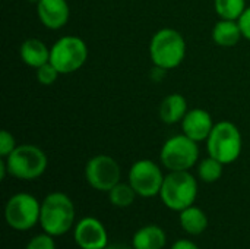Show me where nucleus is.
<instances>
[{
  "label": "nucleus",
  "mask_w": 250,
  "mask_h": 249,
  "mask_svg": "<svg viewBox=\"0 0 250 249\" xmlns=\"http://www.w3.org/2000/svg\"><path fill=\"white\" fill-rule=\"evenodd\" d=\"M26 249H56L53 236L48 233L44 235H37L35 238H32L29 241V244L26 245Z\"/></svg>",
  "instance_id": "nucleus-24"
},
{
  "label": "nucleus",
  "mask_w": 250,
  "mask_h": 249,
  "mask_svg": "<svg viewBox=\"0 0 250 249\" xmlns=\"http://www.w3.org/2000/svg\"><path fill=\"white\" fill-rule=\"evenodd\" d=\"M59 75H60V72L56 69V66L53 65V63H45V65H42V66H40L38 69H37V79H38V82L41 84V85H44V87H50V85H53L56 81H57V78H59Z\"/></svg>",
  "instance_id": "nucleus-22"
},
{
  "label": "nucleus",
  "mask_w": 250,
  "mask_h": 249,
  "mask_svg": "<svg viewBox=\"0 0 250 249\" xmlns=\"http://www.w3.org/2000/svg\"><path fill=\"white\" fill-rule=\"evenodd\" d=\"M171 249H199V247L196 244L188 241V239H180V241L173 244Z\"/></svg>",
  "instance_id": "nucleus-26"
},
{
  "label": "nucleus",
  "mask_w": 250,
  "mask_h": 249,
  "mask_svg": "<svg viewBox=\"0 0 250 249\" xmlns=\"http://www.w3.org/2000/svg\"><path fill=\"white\" fill-rule=\"evenodd\" d=\"M242 147V134L239 128L229 120L215 123L207 139L208 156L217 158L224 166L234 163L240 157Z\"/></svg>",
  "instance_id": "nucleus-3"
},
{
  "label": "nucleus",
  "mask_w": 250,
  "mask_h": 249,
  "mask_svg": "<svg viewBox=\"0 0 250 249\" xmlns=\"http://www.w3.org/2000/svg\"><path fill=\"white\" fill-rule=\"evenodd\" d=\"M223 170H224V164L221 161H218L217 158L211 157V156L204 158L198 166L199 179L202 182H207V183L217 182L223 176Z\"/></svg>",
  "instance_id": "nucleus-21"
},
{
  "label": "nucleus",
  "mask_w": 250,
  "mask_h": 249,
  "mask_svg": "<svg viewBox=\"0 0 250 249\" xmlns=\"http://www.w3.org/2000/svg\"><path fill=\"white\" fill-rule=\"evenodd\" d=\"M186 51L188 45L185 37L173 28L157 31L149 43V57L154 66L164 70L180 66L186 57Z\"/></svg>",
  "instance_id": "nucleus-1"
},
{
  "label": "nucleus",
  "mask_w": 250,
  "mask_h": 249,
  "mask_svg": "<svg viewBox=\"0 0 250 249\" xmlns=\"http://www.w3.org/2000/svg\"><path fill=\"white\" fill-rule=\"evenodd\" d=\"M28 1H29V3H34V4H37V3H38L40 0H28Z\"/></svg>",
  "instance_id": "nucleus-28"
},
{
  "label": "nucleus",
  "mask_w": 250,
  "mask_h": 249,
  "mask_svg": "<svg viewBox=\"0 0 250 249\" xmlns=\"http://www.w3.org/2000/svg\"><path fill=\"white\" fill-rule=\"evenodd\" d=\"M166 233L160 226L149 225L141 227L132 239L133 249H163L166 245Z\"/></svg>",
  "instance_id": "nucleus-17"
},
{
  "label": "nucleus",
  "mask_w": 250,
  "mask_h": 249,
  "mask_svg": "<svg viewBox=\"0 0 250 249\" xmlns=\"http://www.w3.org/2000/svg\"><path fill=\"white\" fill-rule=\"evenodd\" d=\"M214 7L220 19L239 21L246 10V0H214Z\"/></svg>",
  "instance_id": "nucleus-19"
},
{
  "label": "nucleus",
  "mask_w": 250,
  "mask_h": 249,
  "mask_svg": "<svg viewBox=\"0 0 250 249\" xmlns=\"http://www.w3.org/2000/svg\"><path fill=\"white\" fill-rule=\"evenodd\" d=\"M188 112V100L177 92L167 95L160 104V119L167 125L182 122Z\"/></svg>",
  "instance_id": "nucleus-15"
},
{
  "label": "nucleus",
  "mask_w": 250,
  "mask_h": 249,
  "mask_svg": "<svg viewBox=\"0 0 250 249\" xmlns=\"http://www.w3.org/2000/svg\"><path fill=\"white\" fill-rule=\"evenodd\" d=\"M136 195L138 194L132 188L130 183H122V182H119L114 188H111L108 191L110 203L114 207H119V208H125V207H129L130 204H133Z\"/></svg>",
  "instance_id": "nucleus-20"
},
{
  "label": "nucleus",
  "mask_w": 250,
  "mask_h": 249,
  "mask_svg": "<svg viewBox=\"0 0 250 249\" xmlns=\"http://www.w3.org/2000/svg\"><path fill=\"white\" fill-rule=\"evenodd\" d=\"M198 197V182L193 175L186 172H170L163 182L160 198L173 211H183L193 205Z\"/></svg>",
  "instance_id": "nucleus-4"
},
{
  "label": "nucleus",
  "mask_w": 250,
  "mask_h": 249,
  "mask_svg": "<svg viewBox=\"0 0 250 249\" xmlns=\"http://www.w3.org/2000/svg\"><path fill=\"white\" fill-rule=\"evenodd\" d=\"M41 204L26 192L15 194L4 207L6 223L15 230H29L40 222Z\"/></svg>",
  "instance_id": "nucleus-8"
},
{
  "label": "nucleus",
  "mask_w": 250,
  "mask_h": 249,
  "mask_svg": "<svg viewBox=\"0 0 250 249\" xmlns=\"http://www.w3.org/2000/svg\"><path fill=\"white\" fill-rule=\"evenodd\" d=\"M16 141L15 136L9 131H1L0 132V157L6 158L15 148H16Z\"/></svg>",
  "instance_id": "nucleus-23"
},
{
  "label": "nucleus",
  "mask_w": 250,
  "mask_h": 249,
  "mask_svg": "<svg viewBox=\"0 0 250 249\" xmlns=\"http://www.w3.org/2000/svg\"><path fill=\"white\" fill-rule=\"evenodd\" d=\"M239 25L242 28L243 38H246L248 41H250V6L246 7V10L239 18Z\"/></svg>",
  "instance_id": "nucleus-25"
},
{
  "label": "nucleus",
  "mask_w": 250,
  "mask_h": 249,
  "mask_svg": "<svg viewBox=\"0 0 250 249\" xmlns=\"http://www.w3.org/2000/svg\"><path fill=\"white\" fill-rule=\"evenodd\" d=\"M4 160L9 175L21 181L38 179L44 175L48 164L45 153L32 144L18 145Z\"/></svg>",
  "instance_id": "nucleus-5"
},
{
  "label": "nucleus",
  "mask_w": 250,
  "mask_h": 249,
  "mask_svg": "<svg viewBox=\"0 0 250 249\" xmlns=\"http://www.w3.org/2000/svg\"><path fill=\"white\" fill-rule=\"evenodd\" d=\"M75 222L72 200L63 192H51L41 203L40 225L51 236H62L70 230Z\"/></svg>",
  "instance_id": "nucleus-2"
},
{
  "label": "nucleus",
  "mask_w": 250,
  "mask_h": 249,
  "mask_svg": "<svg viewBox=\"0 0 250 249\" xmlns=\"http://www.w3.org/2000/svg\"><path fill=\"white\" fill-rule=\"evenodd\" d=\"M182 123V131L186 136L196 142L207 141L212 128H214V120L209 112L204 109H192L186 113L183 117Z\"/></svg>",
  "instance_id": "nucleus-13"
},
{
  "label": "nucleus",
  "mask_w": 250,
  "mask_h": 249,
  "mask_svg": "<svg viewBox=\"0 0 250 249\" xmlns=\"http://www.w3.org/2000/svg\"><path fill=\"white\" fill-rule=\"evenodd\" d=\"M37 13L40 22L51 31L63 28L70 18V7L67 0H40L37 3Z\"/></svg>",
  "instance_id": "nucleus-12"
},
{
  "label": "nucleus",
  "mask_w": 250,
  "mask_h": 249,
  "mask_svg": "<svg viewBox=\"0 0 250 249\" xmlns=\"http://www.w3.org/2000/svg\"><path fill=\"white\" fill-rule=\"evenodd\" d=\"M103 249H130L127 245H125V244H114V245H107V247H104Z\"/></svg>",
  "instance_id": "nucleus-27"
},
{
  "label": "nucleus",
  "mask_w": 250,
  "mask_h": 249,
  "mask_svg": "<svg viewBox=\"0 0 250 249\" xmlns=\"http://www.w3.org/2000/svg\"><path fill=\"white\" fill-rule=\"evenodd\" d=\"M75 242L81 249H103L108 245V235L95 217H83L75 227Z\"/></svg>",
  "instance_id": "nucleus-11"
},
{
  "label": "nucleus",
  "mask_w": 250,
  "mask_h": 249,
  "mask_svg": "<svg viewBox=\"0 0 250 249\" xmlns=\"http://www.w3.org/2000/svg\"><path fill=\"white\" fill-rule=\"evenodd\" d=\"M86 59V43L76 35L62 37L50 47V63L56 66L60 75H69L79 70Z\"/></svg>",
  "instance_id": "nucleus-7"
},
{
  "label": "nucleus",
  "mask_w": 250,
  "mask_h": 249,
  "mask_svg": "<svg viewBox=\"0 0 250 249\" xmlns=\"http://www.w3.org/2000/svg\"><path fill=\"white\" fill-rule=\"evenodd\" d=\"M164 178L160 166L146 158L135 161L129 172V183L142 198L160 195Z\"/></svg>",
  "instance_id": "nucleus-9"
},
{
  "label": "nucleus",
  "mask_w": 250,
  "mask_h": 249,
  "mask_svg": "<svg viewBox=\"0 0 250 249\" xmlns=\"http://www.w3.org/2000/svg\"><path fill=\"white\" fill-rule=\"evenodd\" d=\"M198 142L185 134L168 138L160 153L161 164L170 172H186L198 163Z\"/></svg>",
  "instance_id": "nucleus-6"
},
{
  "label": "nucleus",
  "mask_w": 250,
  "mask_h": 249,
  "mask_svg": "<svg viewBox=\"0 0 250 249\" xmlns=\"http://www.w3.org/2000/svg\"><path fill=\"white\" fill-rule=\"evenodd\" d=\"M21 60L34 69L50 62V48L40 38H28L19 47Z\"/></svg>",
  "instance_id": "nucleus-14"
},
{
  "label": "nucleus",
  "mask_w": 250,
  "mask_h": 249,
  "mask_svg": "<svg viewBox=\"0 0 250 249\" xmlns=\"http://www.w3.org/2000/svg\"><path fill=\"white\" fill-rule=\"evenodd\" d=\"M180 226L189 235H201L208 227V217L207 214L198 207H188L180 211Z\"/></svg>",
  "instance_id": "nucleus-18"
},
{
  "label": "nucleus",
  "mask_w": 250,
  "mask_h": 249,
  "mask_svg": "<svg viewBox=\"0 0 250 249\" xmlns=\"http://www.w3.org/2000/svg\"><path fill=\"white\" fill-rule=\"evenodd\" d=\"M85 178L91 188L108 192L120 182V166L113 157L98 154L88 160L85 166Z\"/></svg>",
  "instance_id": "nucleus-10"
},
{
  "label": "nucleus",
  "mask_w": 250,
  "mask_h": 249,
  "mask_svg": "<svg viewBox=\"0 0 250 249\" xmlns=\"http://www.w3.org/2000/svg\"><path fill=\"white\" fill-rule=\"evenodd\" d=\"M243 38L239 21L220 19L212 28V40L220 47H234Z\"/></svg>",
  "instance_id": "nucleus-16"
}]
</instances>
